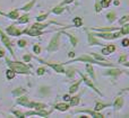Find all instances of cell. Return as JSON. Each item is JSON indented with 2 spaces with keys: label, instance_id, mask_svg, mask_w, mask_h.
<instances>
[{
  "label": "cell",
  "instance_id": "6da1fadb",
  "mask_svg": "<svg viewBox=\"0 0 129 118\" xmlns=\"http://www.w3.org/2000/svg\"><path fill=\"white\" fill-rule=\"evenodd\" d=\"M6 63L9 66V69H11L13 71H15V73H19V74H27V76H31V65H25L20 62H17V61H14L11 62L8 58H6Z\"/></svg>",
  "mask_w": 129,
  "mask_h": 118
},
{
  "label": "cell",
  "instance_id": "7a4b0ae2",
  "mask_svg": "<svg viewBox=\"0 0 129 118\" xmlns=\"http://www.w3.org/2000/svg\"><path fill=\"white\" fill-rule=\"evenodd\" d=\"M59 43H60V33H57L53 35V37L51 38L49 45L47 47V51L49 53H52V52H56L57 50L59 48Z\"/></svg>",
  "mask_w": 129,
  "mask_h": 118
},
{
  "label": "cell",
  "instance_id": "3957f363",
  "mask_svg": "<svg viewBox=\"0 0 129 118\" xmlns=\"http://www.w3.org/2000/svg\"><path fill=\"white\" fill-rule=\"evenodd\" d=\"M95 37H100L102 40H116V38L120 37L122 34L119 33H111V32H102L100 34H93Z\"/></svg>",
  "mask_w": 129,
  "mask_h": 118
},
{
  "label": "cell",
  "instance_id": "277c9868",
  "mask_svg": "<svg viewBox=\"0 0 129 118\" xmlns=\"http://www.w3.org/2000/svg\"><path fill=\"white\" fill-rule=\"evenodd\" d=\"M36 60H38L39 62L43 63V64H44V65H48V66L52 68V69H53L56 72H58V73H62V74H63V73H66V70H64V68L62 66V64H57V63L47 62V61L42 60V58H36Z\"/></svg>",
  "mask_w": 129,
  "mask_h": 118
},
{
  "label": "cell",
  "instance_id": "5b68a950",
  "mask_svg": "<svg viewBox=\"0 0 129 118\" xmlns=\"http://www.w3.org/2000/svg\"><path fill=\"white\" fill-rule=\"evenodd\" d=\"M22 34H26L28 36H33V37H38V36L43 35V32L42 30H39V29H35L33 27H29V28H26L24 30H22Z\"/></svg>",
  "mask_w": 129,
  "mask_h": 118
},
{
  "label": "cell",
  "instance_id": "8992f818",
  "mask_svg": "<svg viewBox=\"0 0 129 118\" xmlns=\"http://www.w3.org/2000/svg\"><path fill=\"white\" fill-rule=\"evenodd\" d=\"M51 112H52V110L48 112V110L41 109V110H35V112H24V115H25V117H26V116H33V115H36V116H41V117H45V116H49Z\"/></svg>",
  "mask_w": 129,
  "mask_h": 118
},
{
  "label": "cell",
  "instance_id": "52a82bcc",
  "mask_svg": "<svg viewBox=\"0 0 129 118\" xmlns=\"http://www.w3.org/2000/svg\"><path fill=\"white\" fill-rule=\"evenodd\" d=\"M78 73H79V76H82V79H83L82 81H84V82L86 83V84L88 86L89 88H92V89H93L94 91H95V92H96V94H100V96H102V92H101L100 90H99L98 88L95 87V86H94V83H93V82H91V80H88V79H87V76H84V74H83L82 72H78Z\"/></svg>",
  "mask_w": 129,
  "mask_h": 118
},
{
  "label": "cell",
  "instance_id": "ba28073f",
  "mask_svg": "<svg viewBox=\"0 0 129 118\" xmlns=\"http://www.w3.org/2000/svg\"><path fill=\"white\" fill-rule=\"evenodd\" d=\"M123 104H125V100H123L122 97H117L116 100L113 102V108L116 112H119L121 108L123 107Z\"/></svg>",
  "mask_w": 129,
  "mask_h": 118
},
{
  "label": "cell",
  "instance_id": "9c48e42d",
  "mask_svg": "<svg viewBox=\"0 0 129 118\" xmlns=\"http://www.w3.org/2000/svg\"><path fill=\"white\" fill-rule=\"evenodd\" d=\"M6 32H7V34H9V35H11V36H19V35H22V30L17 29L15 26H8L6 28Z\"/></svg>",
  "mask_w": 129,
  "mask_h": 118
},
{
  "label": "cell",
  "instance_id": "30bf717a",
  "mask_svg": "<svg viewBox=\"0 0 129 118\" xmlns=\"http://www.w3.org/2000/svg\"><path fill=\"white\" fill-rule=\"evenodd\" d=\"M16 104L17 105H20V106H25V107H28V104H29V99L27 98L26 96H19L18 99L16 100Z\"/></svg>",
  "mask_w": 129,
  "mask_h": 118
},
{
  "label": "cell",
  "instance_id": "8fae6325",
  "mask_svg": "<svg viewBox=\"0 0 129 118\" xmlns=\"http://www.w3.org/2000/svg\"><path fill=\"white\" fill-rule=\"evenodd\" d=\"M85 112V114H88L89 116L95 117V118H103V117H104L102 114H100L99 112H95V110H88V109H86V110H78V112Z\"/></svg>",
  "mask_w": 129,
  "mask_h": 118
},
{
  "label": "cell",
  "instance_id": "7c38bea8",
  "mask_svg": "<svg viewBox=\"0 0 129 118\" xmlns=\"http://www.w3.org/2000/svg\"><path fill=\"white\" fill-rule=\"evenodd\" d=\"M87 38H88V44L89 45H103L102 43H101L100 40H96L95 36H94L92 33H89V32H87Z\"/></svg>",
  "mask_w": 129,
  "mask_h": 118
},
{
  "label": "cell",
  "instance_id": "4fadbf2b",
  "mask_svg": "<svg viewBox=\"0 0 129 118\" xmlns=\"http://www.w3.org/2000/svg\"><path fill=\"white\" fill-rule=\"evenodd\" d=\"M114 51H116V46H114L113 44H109V45H107L105 47H103L101 52H102L103 55H109V54L113 53Z\"/></svg>",
  "mask_w": 129,
  "mask_h": 118
},
{
  "label": "cell",
  "instance_id": "5bb4252c",
  "mask_svg": "<svg viewBox=\"0 0 129 118\" xmlns=\"http://www.w3.org/2000/svg\"><path fill=\"white\" fill-rule=\"evenodd\" d=\"M122 72H123L122 70H120V69H116V68L113 66V69L105 71V72H104V74H105V76H120V74L122 73Z\"/></svg>",
  "mask_w": 129,
  "mask_h": 118
},
{
  "label": "cell",
  "instance_id": "9a60e30c",
  "mask_svg": "<svg viewBox=\"0 0 129 118\" xmlns=\"http://www.w3.org/2000/svg\"><path fill=\"white\" fill-rule=\"evenodd\" d=\"M28 108H34L35 110H41V109L48 108V106L45 105V104H40V102H29Z\"/></svg>",
  "mask_w": 129,
  "mask_h": 118
},
{
  "label": "cell",
  "instance_id": "2e32d148",
  "mask_svg": "<svg viewBox=\"0 0 129 118\" xmlns=\"http://www.w3.org/2000/svg\"><path fill=\"white\" fill-rule=\"evenodd\" d=\"M0 14H1L2 16H5V17L10 18V19H17V18L19 17L18 10H13V11H10L9 14H4V12H1V11H0Z\"/></svg>",
  "mask_w": 129,
  "mask_h": 118
},
{
  "label": "cell",
  "instance_id": "e0dca14e",
  "mask_svg": "<svg viewBox=\"0 0 129 118\" xmlns=\"http://www.w3.org/2000/svg\"><path fill=\"white\" fill-rule=\"evenodd\" d=\"M54 108H56L57 110H59V112H67V110L70 108V106L68 105V104H66V101L62 104H57L56 106H54Z\"/></svg>",
  "mask_w": 129,
  "mask_h": 118
},
{
  "label": "cell",
  "instance_id": "ac0fdd59",
  "mask_svg": "<svg viewBox=\"0 0 129 118\" xmlns=\"http://www.w3.org/2000/svg\"><path fill=\"white\" fill-rule=\"evenodd\" d=\"M110 104H102V102H96V105H95V108H94V110L95 112H100V110H102V109H104V108H107V107H110Z\"/></svg>",
  "mask_w": 129,
  "mask_h": 118
},
{
  "label": "cell",
  "instance_id": "d6986e66",
  "mask_svg": "<svg viewBox=\"0 0 129 118\" xmlns=\"http://www.w3.org/2000/svg\"><path fill=\"white\" fill-rule=\"evenodd\" d=\"M11 94H13L14 97H19V96H22V94H26V90L23 89V88H17V89L13 90V92H11Z\"/></svg>",
  "mask_w": 129,
  "mask_h": 118
},
{
  "label": "cell",
  "instance_id": "ffe728a7",
  "mask_svg": "<svg viewBox=\"0 0 129 118\" xmlns=\"http://www.w3.org/2000/svg\"><path fill=\"white\" fill-rule=\"evenodd\" d=\"M28 20H29V16L26 14V15H23L17 18V24H26V22H28Z\"/></svg>",
  "mask_w": 129,
  "mask_h": 118
},
{
  "label": "cell",
  "instance_id": "44dd1931",
  "mask_svg": "<svg viewBox=\"0 0 129 118\" xmlns=\"http://www.w3.org/2000/svg\"><path fill=\"white\" fill-rule=\"evenodd\" d=\"M80 82H82V80H79V81H77L76 83H74V84L71 86L70 88H69V94H75V92H77L78 91V88H79Z\"/></svg>",
  "mask_w": 129,
  "mask_h": 118
},
{
  "label": "cell",
  "instance_id": "7402d4cb",
  "mask_svg": "<svg viewBox=\"0 0 129 118\" xmlns=\"http://www.w3.org/2000/svg\"><path fill=\"white\" fill-rule=\"evenodd\" d=\"M63 34H66V36H68L69 37V40H70V43H71V45H73L74 47L77 45V43H78V40L75 37L74 35H71V34H69V33H66V32H62Z\"/></svg>",
  "mask_w": 129,
  "mask_h": 118
},
{
  "label": "cell",
  "instance_id": "603a6c76",
  "mask_svg": "<svg viewBox=\"0 0 129 118\" xmlns=\"http://www.w3.org/2000/svg\"><path fill=\"white\" fill-rule=\"evenodd\" d=\"M50 24H52V22H48V24H40V22H36V24H34L32 27H33V28H35V29H39V30H42L43 28H45V27H48Z\"/></svg>",
  "mask_w": 129,
  "mask_h": 118
},
{
  "label": "cell",
  "instance_id": "cb8c5ba5",
  "mask_svg": "<svg viewBox=\"0 0 129 118\" xmlns=\"http://www.w3.org/2000/svg\"><path fill=\"white\" fill-rule=\"evenodd\" d=\"M35 1H36V0H32L31 2H28L27 4H25L23 8H20V10H23V11H28V10H31V9L33 8L34 4H35Z\"/></svg>",
  "mask_w": 129,
  "mask_h": 118
},
{
  "label": "cell",
  "instance_id": "d4e9b609",
  "mask_svg": "<svg viewBox=\"0 0 129 118\" xmlns=\"http://www.w3.org/2000/svg\"><path fill=\"white\" fill-rule=\"evenodd\" d=\"M86 71H87V73L89 74V76H91V78H93V80H95V74H94V70H93V66H92L91 64H87V65H86Z\"/></svg>",
  "mask_w": 129,
  "mask_h": 118
},
{
  "label": "cell",
  "instance_id": "484cf974",
  "mask_svg": "<svg viewBox=\"0 0 129 118\" xmlns=\"http://www.w3.org/2000/svg\"><path fill=\"white\" fill-rule=\"evenodd\" d=\"M39 94L42 97H45L49 94V88L48 87H41L40 90H39Z\"/></svg>",
  "mask_w": 129,
  "mask_h": 118
},
{
  "label": "cell",
  "instance_id": "4316f807",
  "mask_svg": "<svg viewBox=\"0 0 129 118\" xmlns=\"http://www.w3.org/2000/svg\"><path fill=\"white\" fill-rule=\"evenodd\" d=\"M64 9H66V8H63L62 6L56 7V8H53V9L51 10V12H52V14H56V15H60V14H62L63 11H64Z\"/></svg>",
  "mask_w": 129,
  "mask_h": 118
},
{
  "label": "cell",
  "instance_id": "83f0119b",
  "mask_svg": "<svg viewBox=\"0 0 129 118\" xmlns=\"http://www.w3.org/2000/svg\"><path fill=\"white\" fill-rule=\"evenodd\" d=\"M107 19L109 22H113L114 20H116V12L114 11H111V12H109L107 15Z\"/></svg>",
  "mask_w": 129,
  "mask_h": 118
},
{
  "label": "cell",
  "instance_id": "f1b7e54d",
  "mask_svg": "<svg viewBox=\"0 0 129 118\" xmlns=\"http://www.w3.org/2000/svg\"><path fill=\"white\" fill-rule=\"evenodd\" d=\"M120 33L122 34V35H127V34L129 33V24L128 22L123 24V26L121 27V29H120Z\"/></svg>",
  "mask_w": 129,
  "mask_h": 118
},
{
  "label": "cell",
  "instance_id": "f546056e",
  "mask_svg": "<svg viewBox=\"0 0 129 118\" xmlns=\"http://www.w3.org/2000/svg\"><path fill=\"white\" fill-rule=\"evenodd\" d=\"M83 25V19L80 17H75L74 18V26L75 27H82Z\"/></svg>",
  "mask_w": 129,
  "mask_h": 118
},
{
  "label": "cell",
  "instance_id": "4dcf8cb0",
  "mask_svg": "<svg viewBox=\"0 0 129 118\" xmlns=\"http://www.w3.org/2000/svg\"><path fill=\"white\" fill-rule=\"evenodd\" d=\"M6 76H7V79H8V80H11V79L15 78L16 73H15V71H13L11 69H9V70L6 71Z\"/></svg>",
  "mask_w": 129,
  "mask_h": 118
},
{
  "label": "cell",
  "instance_id": "1f68e13d",
  "mask_svg": "<svg viewBox=\"0 0 129 118\" xmlns=\"http://www.w3.org/2000/svg\"><path fill=\"white\" fill-rule=\"evenodd\" d=\"M70 106H77L78 104H79V97L78 96H76V97H73V98H70Z\"/></svg>",
  "mask_w": 129,
  "mask_h": 118
},
{
  "label": "cell",
  "instance_id": "d6a6232c",
  "mask_svg": "<svg viewBox=\"0 0 129 118\" xmlns=\"http://www.w3.org/2000/svg\"><path fill=\"white\" fill-rule=\"evenodd\" d=\"M92 54H93V58H95L96 61H101V62H102V61H104V62H110L109 60H107L105 58H103V56L99 55V54H96V53H92Z\"/></svg>",
  "mask_w": 129,
  "mask_h": 118
},
{
  "label": "cell",
  "instance_id": "836d02e7",
  "mask_svg": "<svg viewBox=\"0 0 129 118\" xmlns=\"http://www.w3.org/2000/svg\"><path fill=\"white\" fill-rule=\"evenodd\" d=\"M110 4H111V0H102V1L100 2L102 8H108V7L110 6Z\"/></svg>",
  "mask_w": 129,
  "mask_h": 118
},
{
  "label": "cell",
  "instance_id": "e575fe53",
  "mask_svg": "<svg viewBox=\"0 0 129 118\" xmlns=\"http://www.w3.org/2000/svg\"><path fill=\"white\" fill-rule=\"evenodd\" d=\"M48 16H49V14H44V15H41V16H38V18H36V20H38L39 22H43V20H45L48 18Z\"/></svg>",
  "mask_w": 129,
  "mask_h": 118
},
{
  "label": "cell",
  "instance_id": "d590c367",
  "mask_svg": "<svg viewBox=\"0 0 129 118\" xmlns=\"http://www.w3.org/2000/svg\"><path fill=\"white\" fill-rule=\"evenodd\" d=\"M45 72H47L45 68H39V69L36 70V74H38V76H43Z\"/></svg>",
  "mask_w": 129,
  "mask_h": 118
},
{
  "label": "cell",
  "instance_id": "8d00e7d4",
  "mask_svg": "<svg viewBox=\"0 0 129 118\" xmlns=\"http://www.w3.org/2000/svg\"><path fill=\"white\" fill-rule=\"evenodd\" d=\"M128 20H129V17L126 15V16H123L122 18H120V19H119V24L123 25V24H126V22H128Z\"/></svg>",
  "mask_w": 129,
  "mask_h": 118
},
{
  "label": "cell",
  "instance_id": "74e56055",
  "mask_svg": "<svg viewBox=\"0 0 129 118\" xmlns=\"http://www.w3.org/2000/svg\"><path fill=\"white\" fill-rule=\"evenodd\" d=\"M17 44H18V46L22 47V48H23V47H25V46L27 45V42H26L25 40H18Z\"/></svg>",
  "mask_w": 129,
  "mask_h": 118
},
{
  "label": "cell",
  "instance_id": "f35d334b",
  "mask_svg": "<svg viewBox=\"0 0 129 118\" xmlns=\"http://www.w3.org/2000/svg\"><path fill=\"white\" fill-rule=\"evenodd\" d=\"M101 10H102V7H101V4H100V1L96 0V2H95V11L96 12H100Z\"/></svg>",
  "mask_w": 129,
  "mask_h": 118
},
{
  "label": "cell",
  "instance_id": "ab89813d",
  "mask_svg": "<svg viewBox=\"0 0 129 118\" xmlns=\"http://www.w3.org/2000/svg\"><path fill=\"white\" fill-rule=\"evenodd\" d=\"M13 114L15 115V116H17V117H20V118H25V115H24V112H17V110H15V112H13Z\"/></svg>",
  "mask_w": 129,
  "mask_h": 118
},
{
  "label": "cell",
  "instance_id": "60d3db41",
  "mask_svg": "<svg viewBox=\"0 0 129 118\" xmlns=\"http://www.w3.org/2000/svg\"><path fill=\"white\" fill-rule=\"evenodd\" d=\"M66 74L69 76V78H73L74 74H75V70H74V69H69L68 71H66Z\"/></svg>",
  "mask_w": 129,
  "mask_h": 118
},
{
  "label": "cell",
  "instance_id": "b9f144b4",
  "mask_svg": "<svg viewBox=\"0 0 129 118\" xmlns=\"http://www.w3.org/2000/svg\"><path fill=\"white\" fill-rule=\"evenodd\" d=\"M119 62H120V63L127 62V54H123V55H121L120 58H119Z\"/></svg>",
  "mask_w": 129,
  "mask_h": 118
},
{
  "label": "cell",
  "instance_id": "7bdbcfd3",
  "mask_svg": "<svg viewBox=\"0 0 129 118\" xmlns=\"http://www.w3.org/2000/svg\"><path fill=\"white\" fill-rule=\"evenodd\" d=\"M33 51H34V53H35V54H40L41 53V47L39 46V45H34Z\"/></svg>",
  "mask_w": 129,
  "mask_h": 118
},
{
  "label": "cell",
  "instance_id": "ee69618b",
  "mask_svg": "<svg viewBox=\"0 0 129 118\" xmlns=\"http://www.w3.org/2000/svg\"><path fill=\"white\" fill-rule=\"evenodd\" d=\"M121 44H122L123 47H128V45H129V40H128V38H125V40H122Z\"/></svg>",
  "mask_w": 129,
  "mask_h": 118
},
{
  "label": "cell",
  "instance_id": "f6af8a7d",
  "mask_svg": "<svg viewBox=\"0 0 129 118\" xmlns=\"http://www.w3.org/2000/svg\"><path fill=\"white\" fill-rule=\"evenodd\" d=\"M32 60V56L28 55V54H26V55H24V61L25 62H28V61Z\"/></svg>",
  "mask_w": 129,
  "mask_h": 118
},
{
  "label": "cell",
  "instance_id": "bcb514c9",
  "mask_svg": "<svg viewBox=\"0 0 129 118\" xmlns=\"http://www.w3.org/2000/svg\"><path fill=\"white\" fill-rule=\"evenodd\" d=\"M74 0H64V1H62L61 2V4L60 6H63V4H71V2H73Z\"/></svg>",
  "mask_w": 129,
  "mask_h": 118
},
{
  "label": "cell",
  "instance_id": "7dc6e473",
  "mask_svg": "<svg viewBox=\"0 0 129 118\" xmlns=\"http://www.w3.org/2000/svg\"><path fill=\"white\" fill-rule=\"evenodd\" d=\"M62 99H63V101H69L70 100V97H69V94H64L62 97Z\"/></svg>",
  "mask_w": 129,
  "mask_h": 118
},
{
  "label": "cell",
  "instance_id": "c3c4849f",
  "mask_svg": "<svg viewBox=\"0 0 129 118\" xmlns=\"http://www.w3.org/2000/svg\"><path fill=\"white\" fill-rule=\"evenodd\" d=\"M69 58H75V53H74V52H69Z\"/></svg>",
  "mask_w": 129,
  "mask_h": 118
},
{
  "label": "cell",
  "instance_id": "681fc988",
  "mask_svg": "<svg viewBox=\"0 0 129 118\" xmlns=\"http://www.w3.org/2000/svg\"><path fill=\"white\" fill-rule=\"evenodd\" d=\"M4 56H5V52L0 50V58H4Z\"/></svg>",
  "mask_w": 129,
  "mask_h": 118
},
{
  "label": "cell",
  "instance_id": "f907efd6",
  "mask_svg": "<svg viewBox=\"0 0 129 118\" xmlns=\"http://www.w3.org/2000/svg\"><path fill=\"white\" fill-rule=\"evenodd\" d=\"M113 4H116V6H118V4H120V2H119V1H118V0H116V1H114V2H113Z\"/></svg>",
  "mask_w": 129,
  "mask_h": 118
}]
</instances>
